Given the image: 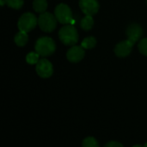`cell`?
Here are the masks:
<instances>
[{"mask_svg": "<svg viewBox=\"0 0 147 147\" xmlns=\"http://www.w3.org/2000/svg\"><path fill=\"white\" fill-rule=\"evenodd\" d=\"M35 52L41 57H47L52 55L56 50V45L54 40L50 37H40L39 38L34 46Z\"/></svg>", "mask_w": 147, "mask_h": 147, "instance_id": "1", "label": "cell"}, {"mask_svg": "<svg viewBox=\"0 0 147 147\" xmlns=\"http://www.w3.org/2000/svg\"><path fill=\"white\" fill-rule=\"evenodd\" d=\"M59 40L65 46H74L78 41V34L73 25H65L59 31Z\"/></svg>", "mask_w": 147, "mask_h": 147, "instance_id": "2", "label": "cell"}, {"mask_svg": "<svg viewBox=\"0 0 147 147\" xmlns=\"http://www.w3.org/2000/svg\"><path fill=\"white\" fill-rule=\"evenodd\" d=\"M57 21L58 20L55 15L53 16V14L45 11L40 13V16L38 18V24L41 30L47 33H51L55 29L57 26Z\"/></svg>", "mask_w": 147, "mask_h": 147, "instance_id": "3", "label": "cell"}, {"mask_svg": "<svg viewBox=\"0 0 147 147\" xmlns=\"http://www.w3.org/2000/svg\"><path fill=\"white\" fill-rule=\"evenodd\" d=\"M37 24H38V19L36 18V16L31 12H27L24 13L19 18L17 26L20 31H24L28 33L33 30Z\"/></svg>", "mask_w": 147, "mask_h": 147, "instance_id": "4", "label": "cell"}, {"mask_svg": "<svg viewBox=\"0 0 147 147\" xmlns=\"http://www.w3.org/2000/svg\"><path fill=\"white\" fill-rule=\"evenodd\" d=\"M55 16L59 22L62 24H67L73 19V15L71 8L65 3H59L56 6L54 9Z\"/></svg>", "mask_w": 147, "mask_h": 147, "instance_id": "5", "label": "cell"}, {"mask_svg": "<svg viewBox=\"0 0 147 147\" xmlns=\"http://www.w3.org/2000/svg\"><path fill=\"white\" fill-rule=\"evenodd\" d=\"M36 72L42 78H48L53 75V67L47 59H41L36 64Z\"/></svg>", "mask_w": 147, "mask_h": 147, "instance_id": "6", "label": "cell"}, {"mask_svg": "<svg viewBox=\"0 0 147 147\" xmlns=\"http://www.w3.org/2000/svg\"><path fill=\"white\" fill-rule=\"evenodd\" d=\"M79 7L84 14L94 16L99 10V3L97 0H79Z\"/></svg>", "mask_w": 147, "mask_h": 147, "instance_id": "7", "label": "cell"}, {"mask_svg": "<svg viewBox=\"0 0 147 147\" xmlns=\"http://www.w3.org/2000/svg\"><path fill=\"white\" fill-rule=\"evenodd\" d=\"M134 45V43L133 41H131L129 39L123 40L115 46V53L116 54V56H118L120 58H125L130 54Z\"/></svg>", "mask_w": 147, "mask_h": 147, "instance_id": "8", "label": "cell"}, {"mask_svg": "<svg viewBox=\"0 0 147 147\" xmlns=\"http://www.w3.org/2000/svg\"><path fill=\"white\" fill-rule=\"evenodd\" d=\"M84 48L82 46H72V47L68 50L66 58L71 63H78L84 59Z\"/></svg>", "mask_w": 147, "mask_h": 147, "instance_id": "9", "label": "cell"}, {"mask_svg": "<svg viewBox=\"0 0 147 147\" xmlns=\"http://www.w3.org/2000/svg\"><path fill=\"white\" fill-rule=\"evenodd\" d=\"M126 33H127V35L128 39L131 41H133L134 43H135L142 36L143 29L139 24L134 23V24H131V25L128 26V28H127Z\"/></svg>", "mask_w": 147, "mask_h": 147, "instance_id": "10", "label": "cell"}, {"mask_svg": "<svg viewBox=\"0 0 147 147\" xmlns=\"http://www.w3.org/2000/svg\"><path fill=\"white\" fill-rule=\"evenodd\" d=\"M15 43L18 47H24L28 40V36L27 32L24 31H19L16 35H15Z\"/></svg>", "mask_w": 147, "mask_h": 147, "instance_id": "11", "label": "cell"}, {"mask_svg": "<svg viewBox=\"0 0 147 147\" xmlns=\"http://www.w3.org/2000/svg\"><path fill=\"white\" fill-rule=\"evenodd\" d=\"M93 25H94V20L92 18V16L85 15V16L80 22V27L85 31L90 30L93 28Z\"/></svg>", "mask_w": 147, "mask_h": 147, "instance_id": "12", "label": "cell"}, {"mask_svg": "<svg viewBox=\"0 0 147 147\" xmlns=\"http://www.w3.org/2000/svg\"><path fill=\"white\" fill-rule=\"evenodd\" d=\"M33 8L38 13H43L47 10V0H34Z\"/></svg>", "mask_w": 147, "mask_h": 147, "instance_id": "13", "label": "cell"}, {"mask_svg": "<svg viewBox=\"0 0 147 147\" xmlns=\"http://www.w3.org/2000/svg\"><path fill=\"white\" fill-rule=\"evenodd\" d=\"M96 45V40L95 39V37L93 36H89L86 37L83 40L81 46L84 48V49H91L94 48Z\"/></svg>", "mask_w": 147, "mask_h": 147, "instance_id": "14", "label": "cell"}, {"mask_svg": "<svg viewBox=\"0 0 147 147\" xmlns=\"http://www.w3.org/2000/svg\"><path fill=\"white\" fill-rule=\"evenodd\" d=\"M40 58V54L38 53H34V52H31L27 54L26 56V61L27 63H28L29 65H36L38 63V61Z\"/></svg>", "mask_w": 147, "mask_h": 147, "instance_id": "15", "label": "cell"}, {"mask_svg": "<svg viewBox=\"0 0 147 147\" xmlns=\"http://www.w3.org/2000/svg\"><path fill=\"white\" fill-rule=\"evenodd\" d=\"M5 3L15 9H19L23 5V0H5Z\"/></svg>", "mask_w": 147, "mask_h": 147, "instance_id": "16", "label": "cell"}, {"mask_svg": "<svg viewBox=\"0 0 147 147\" xmlns=\"http://www.w3.org/2000/svg\"><path fill=\"white\" fill-rule=\"evenodd\" d=\"M82 146L84 147H99V144L96 140L93 137H88L84 140Z\"/></svg>", "mask_w": 147, "mask_h": 147, "instance_id": "17", "label": "cell"}, {"mask_svg": "<svg viewBox=\"0 0 147 147\" xmlns=\"http://www.w3.org/2000/svg\"><path fill=\"white\" fill-rule=\"evenodd\" d=\"M139 50H140V52L142 53V54H144V55H146L147 56V38H144V39H142L140 41V43H139Z\"/></svg>", "mask_w": 147, "mask_h": 147, "instance_id": "18", "label": "cell"}, {"mask_svg": "<svg viewBox=\"0 0 147 147\" xmlns=\"http://www.w3.org/2000/svg\"><path fill=\"white\" fill-rule=\"evenodd\" d=\"M106 147H123V146L121 143H118L116 141H111L108 144L105 145Z\"/></svg>", "mask_w": 147, "mask_h": 147, "instance_id": "19", "label": "cell"}, {"mask_svg": "<svg viewBox=\"0 0 147 147\" xmlns=\"http://www.w3.org/2000/svg\"><path fill=\"white\" fill-rule=\"evenodd\" d=\"M74 23H75V21H74L73 19H72V20H71V22H70V24H71V25H73Z\"/></svg>", "mask_w": 147, "mask_h": 147, "instance_id": "20", "label": "cell"}, {"mask_svg": "<svg viewBox=\"0 0 147 147\" xmlns=\"http://www.w3.org/2000/svg\"><path fill=\"white\" fill-rule=\"evenodd\" d=\"M144 146L147 147V143H146V144H145V146Z\"/></svg>", "mask_w": 147, "mask_h": 147, "instance_id": "21", "label": "cell"}, {"mask_svg": "<svg viewBox=\"0 0 147 147\" xmlns=\"http://www.w3.org/2000/svg\"><path fill=\"white\" fill-rule=\"evenodd\" d=\"M146 3H147V0H146Z\"/></svg>", "mask_w": 147, "mask_h": 147, "instance_id": "22", "label": "cell"}]
</instances>
